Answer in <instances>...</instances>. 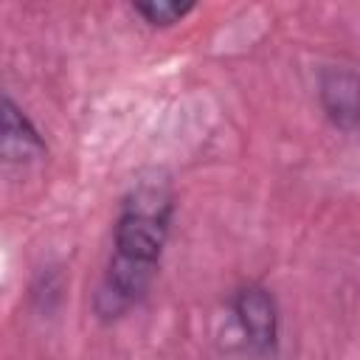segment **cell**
<instances>
[{
	"label": "cell",
	"instance_id": "6da1fadb",
	"mask_svg": "<svg viewBox=\"0 0 360 360\" xmlns=\"http://www.w3.org/2000/svg\"><path fill=\"white\" fill-rule=\"evenodd\" d=\"M174 217V188L169 177H141L127 197L112 231V256L93 295V309L101 321H115L138 307L160 267Z\"/></svg>",
	"mask_w": 360,
	"mask_h": 360
},
{
	"label": "cell",
	"instance_id": "3957f363",
	"mask_svg": "<svg viewBox=\"0 0 360 360\" xmlns=\"http://www.w3.org/2000/svg\"><path fill=\"white\" fill-rule=\"evenodd\" d=\"M48 146L31 118L11 101L0 98V163L22 166L45 158Z\"/></svg>",
	"mask_w": 360,
	"mask_h": 360
},
{
	"label": "cell",
	"instance_id": "277c9868",
	"mask_svg": "<svg viewBox=\"0 0 360 360\" xmlns=\"http://www.w3.org/2000/svg\"><path fill=\"white\" fill-rule=\"evenodd\" d=\"M321 107L326 118L343 129L354 132L357 127V76L352 68H329L321 76Z\"/></svg>",
	"mask_w": 360,
	"mask_h": 360
},
{
	"label": "cell",
	"instance_id": "7a4b0ae2",
	"mask_svg": "<svg viewBox=\"0 0 360 360\" xmlns=\"http://www.w3.org/2000/svg\"><path fill=\"white\" fill-rule=\"evenodd\" d=\"M233 315L245 335V343L253 354L267 357L276 352L278 343V307L267 287L245 284L233 295Z\"/></svg>",
	"mask_w": 360,
	"mask_h": 360
},
{
	"label": "cell",
	"instance_id": "5b68a950",
	"mask_svg": "<svg viewBox=\"0 0 360 360\" xmlns=\"http://www.w3.org/2000/svg\"><path fill=\"white\" fill-rule=\"evenodd\" d=\"M194 8V3H166V0H146V3H132V11L141 14L149 25H174L180 22L188 11Z\"/></svg>",
	"mask_w": 360,
	"mask_h": 360
}]
</instances>
